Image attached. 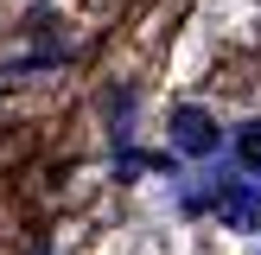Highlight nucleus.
I'll list each match as a JSON object with an SVG mask.
<instances>
[{"label":"nucleus","mask_w":261,"mask_h":255,"mask_svg":"<svg viewBox=\"0 0 261 255\" xmlns=\"http://www.w3.org/2000/svg\"><path fill=\"white\" fill-rule=\"evenodd\" d=\"M217 217L229 230H261V172H236L217 185Z\"/></svg>","instance_id":"nucleus-1"},{"label":"nucleus","mask_w":261,"mask_h":255,"mask_svg":"<svg viewBox=\"0 0 261 255\" xmlns=\"http://www.w3.org/2000/svg\"><path fill=\"white\" fill-rule=\"evenodd\" d=\"M236 153H242V166H249V172H261V121H249L236 134Z\"/></svg>","instance_id":"nucleus-3"},{"label":"nucleus","mask_w":261,"mask_h":255,"mask_svg":"<svg viewBox=\"0 0 261 255\" xmlns=\"http://www.w3.org/2000/svg\"><path fill=\"white\" fill-rule=\"evenodd\" d=\"M172 147H178V153H191V160L217 153V121L198 109V102H185V109L172 115Z\"/></svg>","instance_id":"nucleus-2"}]
</instances>
